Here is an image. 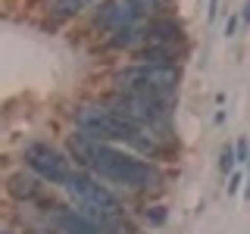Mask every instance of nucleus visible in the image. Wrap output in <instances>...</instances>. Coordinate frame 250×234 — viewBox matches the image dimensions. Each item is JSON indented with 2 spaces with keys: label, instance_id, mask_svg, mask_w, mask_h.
<instances>
[{
  "label": "nucleus",
  "instance_id": "nucleus-1",
  "mask_svg": "<svg viewBox=\"0 0 250 234\" xmlns=\"http://www.w3.org/2000/svg\"><path fill=\"white\" fill-rule=\"evenodd\" d=\"M78 125L82 131L94 140H119V144H128L141 153H160V140L150 131L131 125L128 119H122L116 109H104V106H88L78 113Z\"/></svg>",
  "mask_w": 250,
  "mask_h": 234
},
{
  "label": "nucleus",
  "instance_id": "nucleus-2",
  "mask_svg": "<svg viewBox=\"0 0 250 234\" xmlns=\"http://www.w3.org/2000/svg\"><path fill=\"white\" fill-rule=\"evenodd\" d=\"M91 166L104 178H109V181H119L125 187H135V191H147V187L160 184V172L150 162H141L135 156L113 150V147H104V144H94Z\"/></svg>",
  "mask_w": 250,
  "mask_h": 234
},
{
  "label": "nucleus",
  "instance_id": "nucleus-3",
  "mask_svg": "<svg viewBox=\"0 0 250 234\" xmlns=\"http://www.w3.org/2000/svg\"><path fill=\"white\" fill-rule=\"evenodd\" d=\"M178 84V69L172 62H156V66H138L116 72V88L122 94H138V97H153V100H166V94L175 91Z\"/></svg>",
  "mask_w": 250,
  "mask_h": 234
},
{
  "label": "nucleus",
  "instance_id": "nucleus-4",
  "mask_svg": "<svg viewBox=\"0 0 250 234\" xmlns=\"http://www.w3.org/2000/svg\"><path fill=\"white\" fill-rule=\"evenodd\" d=\"M113 109L128 119L131 125L144 131H156V128H166L169 125V106L166 100H153V97H138V94H119L113 100Z\"/></svg>",
  "mask_w": 250,
  "mask_h": 234
},
{
  "label": "nucleus",
  "instance_id": "nucleus-5",
  "mask_svg": "<svg viewBox=\"0 0 250 234\" xmlns=\"http://www.w3.org/2000/svg\"><path fill=\"white\" fill-rule=\"evenodd\" d=\"M66 191H69V197L78 200L84 209H91V215L100 218V222H104V218H116L122 213L119 200H116L104 184H97L88 175H69L66 178Z\"/></svg>",
  "mask_w": 250,
  "mask_h": 234
},
{
  "label": "nucleus",
  "instance_id": "nucleus-6",
  "mask_svg": "<svg viewBox=\"0 0 250 234\" xmlns=\"http://www.w3.org/2000/svg\"><path fill=\"white\" fill-rule=\"evenodd\" d=\"M25 162L31 166V172H35L38 178H44V181H50V184H66V178L72 175L69 159L60 150H53L50 144H31L25 150Z\"/></svg>",
  "mask_w": 250,
  "mask_h": 234
},
{
  "label": "nucleus",
  "instance_id": "nucleus-7",
  "mask_svg": "<svg viewBox=\"0 0 250 234\" xmlns=\"http://www.w3.org/2000/svg\"><path fill=\"white\" fill-rule=\"evenodd\" d=\"M97 22H100L104 28L119 31V28H125V25H135V22H138V13L131 10V3H128V0H109L104 10H100Z\"/></svg>",
  "mask_w": 250,
  "mask_h": 234
},
{
  "label": "nucleus",
  "instance_id": "nucleus-8",
  "mask_svg": "<svg viewBox=\"0 0 250 234\" xmlns=\"http://www.w3.org/2000/svg\"><path fill=\"white\" fill-rule=\"evenodd\" d=\"M57 225H60L62 234H100L97 222L88 218L84 213H75V209H62L57 215Z\"/></svg>",
  "mask_w": 250,
  "mask_h": 234
},
{
  "label": "nucleus",
  "instance_id": "nucleus-9",
  "mask_svg": "<svg viewBox=\"0 0 250 234\" xmlns=\"http://www.w3.org/2000/svg\"><path fill=\"white\" fill-rule=\"evenodd\" d=\"M38 178L28 175V172H16V175H10V181H6V191H10V197L16 200H31L38 194Z\"/></svg>",
  "mask_w": 250,
  "mask_h": 234
},
{
  "label": "nucleus",
  "instance_id": "nucleus-10",
  "mask_svg": "<svg viewBox=\"0 0 250 234\" xmlns=\"http://www.w3.org/2000/svg\"><path fill=\"white\" fill-rule=\"evenodd\" d=\"M94 144L97 140L88 137V135H75V137H69V150H72V156L82 166H91V153H94Z\"/></svg>",
  "mask_w": 250,
  "mask_h": 234
},
{
  "label": "nucleus",
  "instance_id": "nucleus-11",
  "mask_svg": "<svg viewBox=\"0 0 250 234\" xmlns=\"http://www.w3.org/2000/svg\"><path fill=\"white\" fill-rule=\"evenodd\" d=\"M144 41V28H138V25H125V28H119L113 38H109V47H135V44H141Z\"/></svg>",
  "mask_w": 250,
  "mask_h": 234
},
{
  "label": "nucleus",
  "instance_id": "nucleus-12",
  "mask_svg": "<svg viewBox=\"0 0 250 234\" xmlns=\"http://www.w3.org/2000/svg\"><path fill=\"white\" fill-rule=\"evenodd\" d=\"M91 0H53V10H57L60 16H72L78 10H84Z\"/></svg>",
  "mask_w": 250,
  "mask_h": 234
},
{
  "label": "nucleus",
  "instance_id": "nucleus-13",
  "mask_svg": "<svg viewBox=\"0 0 250 234\" xmlns=\"http://www.w3.org/2000/svg\"><path fill=\"white\" fill-rule=\"evenodd\" d=\"M131 3V10H135L138 16H144V13H150V10H160L166 0H128Z\"/></svg>",
  "mask_w": 250,
  "mask_h": 234
},
{
  "label": "nucleus",
  "instance_id": "nucleus-14",
  "mask_svg": "<svg viewBox=\"0 0 250 234\" xmlns=\"http://www.w3.org/2000/svg\"><path fill=\"white\" fill-rule=\"evenodd\" d=\"M144 218L150 225H163V222H166V209H163V206H153V209H147V213H144Z\"/></svg>",
  "mask_w": 250,
  "mask_h": 234
},
{
  "label": "nucleus",
  "instance_id": "nucleus-15",
  "mask_svg": "<svg viewBox=\"0 0 250 234\" xmlns=\"http://www.w3.org/2000/svg\"><path fill=\"white\" fill-rule=\"evenodd\" d=\"M219 166H222V172H231V169H234V150H231V147H225V150H222Z\"/></svg>",
  "mask_w": 250,
  "mask_h": 234
},
{
  "label": "nucleus",
  "instance_id": "nucleus-16",
  "mask_svg": "<svg viewBox=\"0 0 250 234\" xmlns=\"http://www.w3.org/2000/svg\"><path fill=\"white\" fill-rule=\"evenodd\" d=\"M234 162H247V140H238V147H234Z\"/></svg>",
  "mask_w": 250,
  "mask_h": 234
},
{
  "label": "nucleus",
  "instance_id": "nucleus-17",
  "mask_svg": "<svg viewBox=\"0 0 250 234\" xmlns=\"http://www.w3.org/2000/svg\"><path fill=\"white\" fill-rule=\"evenodd\" d=\"M234 28H238V16H231V19L225 22V35H234Z\"/></svg>",
  "mask_w": 250,
  "mask_h": 234
},
{
  "label": "nucleus",
  "instance_id": "nucleus-18",
  "mask_svg": "<svg viewBox=\"0 0 250 234\" xmlns=\"http://www.w3.org/2000/svg\"><path fill=\"white\" fill-rule=\"evenodd\" d=\"M216 10H219V0H209V6H207V19H216Z\"/></svg>",
  "mask_w": 250,
  "mask_h": 234
},
{
  "label": "nucleus",
  "instance_id": "nucleus-19",
  "mask_svg": "<svg viewBox=\"0 0 250 234\" xmlns=\"http://www.w3.org/2000/svg\"><path fill=\"white\" fill-rule=\"evenodd\" d=\"M238 184H241V175H231V184H229V191H231V194H238Z\"/></svg>",
  "mask_w": 250,
  "mask_h": 234
},
{
  "label": "nucleus",
  "instance_id": "nucleus-20",
  "mask_svg": "<svg viewBox=\"0 0 250 234\" xmlns=\"http://www.w3.org/2000/svg\"><path fill=\"white\" fill-rule=\"evenodd\" d=\"M241 19H244L247 25H250V0H247V3H244V10H241Z\"/></svg>",
  "mask_w": 250,
  "mask_h": 234
},
{
  "label": "nucleus",
  "instance_id": "nucleus-21",
  "mask_svg": "<svg viewBox=\"0 0 250 234\" xmlns=\"http://www.w3.org/2000/svg\"><path fill=\"white\" fill-rule=\"evenodd\" d=\"M247 159H250V156H247ZM244 197L250 200V169H247V187H244Z\"/></svg>",
  "mask_w": 250,
  "mask_h": 234
}]
</instances>
